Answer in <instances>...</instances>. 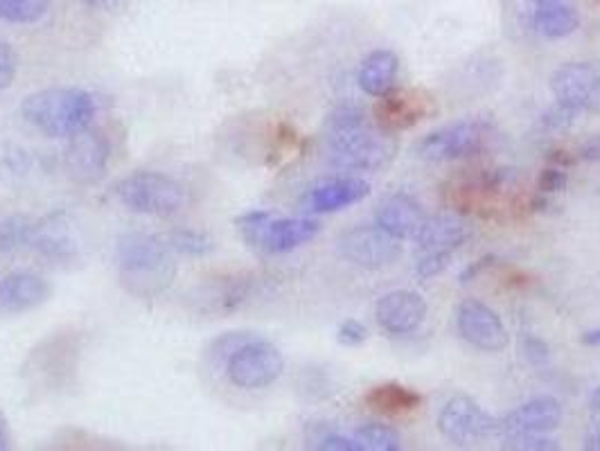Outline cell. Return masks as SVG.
Masks as SVG:
<instances>
[{"label": "cell", "instance_id": "obj_32", "mask_svg": "<svg viewBox=\"0 0 600 451\" xmlns=\"http://www.w3.org/2000/svg\"><path fill=\"white\" fill-rule=\"evenodd\" d=\"M314 447L323 449V451H361V444L354 438H348L341 433L320 436V438H316Z\"/></svg>", "mask_w": 600, "mask_h": 451}, {"label": "cell", "instance_id": "obj_20", "mask_svg": "<svg viewBox=\"0 0 600 451\" xmlns=\"http://www.w3.org/2000/svg\"><path fill=\"white\" fill-rule=\"evenodd\" d=\"M400 73V59L391 51H375L361 62L357 81L366 96L384 98L395 88Z\"/></svg>", "mask_w": 600, "mask_h": 451}, {"label": "cell", "instance_id": "obj_29", "mask_svg": "<svg viewBox=\"0 0 600 451\" xmlns=\"http://www.w3.org/2000/svg\"><path fill=\"white\" fill-rule=\"evenodd\" d=\"M19 73V57L8 43L0 41V94L8 90Z\"/></svg>", "mask_w": 600, "mask_h": 451}, {"label": "cell", "instance_id": "obj_38", "mask_svg": "<svg viewBox=\"0 0 600 451\" xmlns=\"http://www.w3.org/2000/svg\"><path fill=\"white\" fill-rule=\"evenodd\" d=\"M580 158H585V161H598L600 158V135H598V139L587 141L580 147Z\"/></svg>", "mask_w": 600, "mask_h": 451}, {"label": "cell", "instance_id": "obj_18", "mask_svg": "<svg viewBox=\"0 0 600 451\" xmlns=\"http://www.w3.org/2000/svg\"><path fill=\"white\" fill-rule=\"evenodd\" d=\"M470 238V226L456 215H436L423 221L415 242L423 253H454Z\"/></svg>", "mask_w": 600, "mask_h": 451}, {"label": "cell", "instance_id": "obj_22", "mask_svg": "<svg viewBox=\"0 0 600 451\" xmlns=\"http://www.w3.org/2000/svg\"><path fill=\"white\" fill-rule=\"evenodd\" d=\"M366 402L382 414L400 416L413 411L415 406H421L423 397L421 393H415L402 384H382L366 395Z\"/></svg>", "mask_w": 600, "mask_h": 451}, {"label": "cell", "instance_id": "obj_12", "mask_svg": "<svg viewBox=\"0 0 600 451\" xmlns=\"http://www.w3.org/2000/svg\"><path fill=\"white\" fill-rule=\"evenodd\" d=\"M550 90L560 105L585 109L600 90V62H569L550 77Z\"/></svg>", "mask_w": 600, "mask_h": 451}, {"label": "cell", "instance_id": "obj_11", "mask_svg": "<svg viewBox=\"0 0 600 451\" xmlns=\"http://www.w3.org/2000/svg\"><path fill=\"white\" fill-rule=\"evenodd\" d=\"M109 165V143L94 129L73 135L66 150V169L73 180L84 186L98 184Z\"/></svg>", "mask_w": 600, "mask_h": 451}, {"label": "cell", "instance_id": "obj_41", "mask_svg": "<svg viewBox=\"0 0 600 451\" xmlns=\"http://www.w3.org/2000/svg\"><path fill=\"white\" fill-rule=\"evenodd\" d=\"M8 442H10V438H8V431H6L3 422H0V451H3V449H8Z\"/></svg>", "mask_w": 600, "mask_h": 451}, {"label": "cell", "instance_id": "obj_16", "mask_svg": "<svg viewBox=\"0 0 600 451\" xmlns=\"http://www.w3.org/2000/svg\"><path fill=\"white\" fill-rule=\"evenodd\" d=\"M423 221H425L423 206L404 193L386 197L375 212V223L397 240L415 238V233L421 231Z\"/></svg>", "mask_w": 600, "mask_h": 451}, {"label": "cell", "instance_id": "obj_26", "mask_svg": "<svg viewBox=\"0 0 600 451\" xmlns=\"http://www.w3.org/2000/svg\"><path fill=\"white\" fill-rule=\"evenodd\" d=\"M34 233V223L23 219V217H14L10 221H6L0 226V251H14L21 244H28L32 240Z\"/></svg>", "mask_w": 600, "mask_h": 451}, {"label": "cell", "instance_id": "obj_30", "mask_svg": "<svg viewBox=\"0 0 600 451\" xmlns=\"http://www.w3.org/2000/svg\"><path fill=\"white\" fill-rule=\"evenodd\" d=\"M580 111L582 109H578V107H569V105H560L558 102L550 111L544 113L542 124L546 129H567V127L574 124V120L580 116Z\"/></svg>", "mask_w": 600, "mask_h": 451}, {"label": "cell", "instance_id": "obj_34", "mask_svg": "<svg viewBox=\"0 0 600 451\" xmlns=\"http://www.w3.org/2000/svg\"><path fill=\"white\" fill-rule=\"evenodd\" d=\"M522 348H524V356L531 361L533 366H542L548 361L550 350H548L546 341H542L539 337H524Z\"/></svg>", "mask_w": 600, "mask_h": 451}, {"label": "cell", "instance_id": "obj_21", "mask_svg": "<svg viewBox=\"0 0 600 451\" xmlns=\"http://www.w3.org/2000/svg\"><path fill=\"white\" fill-rule=\"evenodd\" d=\"M533 28L546 38H565L580 28V16L571 6V0L546 3L533 8Z\"/></svg>", "mask_w": 600, "mask_h": 451}, {"label": "cell", "instance_id": "obj_33", "mask_svg": "<svg viewBox=\"0 0 600 451\" xmlns=\"http://www.w3.org/2000/svg\"><path fill=\"white\" fill-rule=\"evenodd\" d=\"M368 339V330L363 323L350 319V321H343L339 326V332H337V341L341 345H348V348H354V345H361L363 341Z\"/></svg>", "mask_w": 600, "mask_h": 451}, {"label": "cell", "instance_id": "obj_1", "mask_svg": "<svg viewBox=\"0 0 600 451\" xmlns=\"http://www.w3.org/2000/svg\"><path fill=\"white\" fill-rule=\"evenodd\" d=\"M323 143L330 163L343 172H378L397 152L395 135L357 107H339L328 116Z\"/></svg>", "mask_w": 600, "mask_h": 451}, {"label": "cell", "instance_id": "obj_9", "mask_svg": "<svg viewBox=\"0 0 600 451\" xmlns=\"http://www.w3.org/2000/svg\"><path fill=\"white\" fill-rule=\"evenodd\" d=\"M402 240L389 235L380 226H357L339 238V253L354 266L382 268L402 255Z\"/></svg>", "mask_w": 600, "mask_h": 451}, {"label": "cell", "instance_id": "obj_2", "mask_svg": "<svg viewBox=\"0 0 600 451\" xmlns=\"http://www.w3.org/2000/svg\"><path fill=\"white\" fill-rule=\"evenodd\" d=\"M116 266L120 285L135 298H159L176 278V253L150 233H129L118 240Z\"/></svg>", "mask_w": 600, "mask_h": 451}, {"label": "cell", "instance_id": "obj_25", "mask_svg": "<svg viewBox=\"0 0 600 451\" xmlns=\"http://www.w3.org/2000/svg\"><path fill=\"white\" fill-rule=\"evenodd\" d=\"M167 244L174 249V253L190 255V257H201L215 251V240L208 233L193 231V229H181L170 233Z\"/></svg>", "mask_w": 600, "mask_h": 451}, {"label": "cell", "instance_id": "obj_40", "mask_svg": "<svg viewBox=\"0 0 600 451\" xmlns=\"http://www.w3.org/2000/svg\"><path fill=\"white\" fill-rule=\"evenodd\" d=\"M589 406H591V411H593L596 416H600V386L593 388V393H591V397H589Z\"/></svg>", "mask_w": 600, "mask_h": 451}, {"label": "cell", "instance_id": "obj_35", "mask_svg": "<svg viewBox=\"0 0 600 451\" xmlns=\"http://www.w3.org/2000/svg\"><path fill=\"white\" fill-rule=\"evenodd\" d=\"M492 264H494V255H486V257H481L479 262L470 264V266L463 271V274H460V285H468V283L477 280V278L483 274V271H486L488 266H492Z\"/></svg>", "mask_w": 600, "mask_h": 451}, {"label": "cell", "instance_id": "obj_5", "mask_svg": "<svg viewBox=\"0 0 600 451\" xmlns=\"http://www.w3.org/2000/svg\"><path fill=\"white\" fill-rule=\"evenodd\" d=\"M238 229L249 246L281 255L312 242L320 231V223L309 217H273L266 210H249L238 217Z\"/></svg>", "mask_w": 600, "mask_h": 451}, {"label": "cell", "instance_id": "obj_31", "mask_svg": "<svg viewBox=\"0 0 600 451\" xmlns=\"http://www.w3.org/2000/svg\"><path fill=\"white\" fill-rule=\"evenodd\" d=\"M567 172H563L560 167H548L539 174V180H537V188L542 195H553V193H560L567 188Z\"/></svg>", "mask_w": 600, "mask_h": 451}, {"label": "cell", "instance_id": "obj_37", "mask_svg": "<svg viewBox=\"0 0 600 451\" xmlns=\"http://www.w3.org/2000/svg\"><path fill=\"white\" fill-rule=\"evenodd\" d=\"M81 3L100 12H118L122 8V0H81Z\"/></svg>", "mask_w": 600, "mask_h": 451}, {"label": "cell", "instance_id": "obj_24", "mask_svg": "<svg viewBox=\"0 0 600 451\" xmlns=\"http://www.w3.org/2000/svg\"><path fill=\"white\" fill-rule=\"evenodd\" d=\"M51 8V0H0V21L8 23H36Z\"/></svg>", "mask_w": 600, "mask_h": 451}, {"label": "cell", "instance_id": "obj_14", "mask_svg": "<svg viewBox=\"0 0 600 451\" xmlns=\"http://www.w3.org/2000/svg\"><path fill=\"white\" fill-rule=\"evenodd\" d=\"M375 316L380 328L389 334H408L425 321L427 302L421 294L397 289L380 298Z\"/></svg>", "mask_w": 600, "mask_h": 451}, {"label": "cell", "instance_id": "obj_8", "mask_svg": "<svg viewBox=\"0 0 600 451\" xmlns=\"http://www.w3.org/2000/svg\"><path fill=\"white\" fill-rule=\"evenodd\" d=\"M488 127L481 120H458L445 124L415 145V154L429 163H449L474 156L483 150Z\"/></svg>", "mask_w": 600, "mask_h": 451}, {"label": "cell", "instance_id": "obj_13", "mask_svg": "<svg viewBox=\"0 0 600 451\" xmlns=\"http://www.w3.org/2000/svg\"><path fill=\"white\" fill-rule=\"evenodd\" d=\"M563 420V406L558 399L548 395L535 397L520 409L501 418V438L531 436V433H550L556 431Z\"/></svg>", "mask_w": 600, "mask_h": 451}, {"label": "cell", "instance_id": "obj_36", "mask_svg": "<svg viewBox=\"0 0 600 451\" xmlns=\"http://www.w3.org/2000/svg\"><path fill=\"white\" fill-rule=\"evenodd\" d=\"M582 447H585L587 451H600V416H598V420H593V422L587 427Z\"/></svg>", "mask_w": 600, "mask_h": 451}, {"label": "cell", "instance_id": "obj_15", "mask_svg": "<svg viewBox=\"0 0 600 451\" xmlns=\"http://www.w3.org/2000/svg\"><path fill=\"white\" fill-rule=\"evenodd\" d=\"M53 298V285L43 276L19 271L0 280V314L21 316Z\"/></svg>", "mask_w": 600, "mask_h": 451}, {"label": "cell", "instance_id": "obj_6", "mask_svg": "<svg viewBox=\"0 0 600 451\" xmlns=\"http://www.w3.org/2000/svg\"><path fill=\"white\" fill-rule=\"evenodd\" d=\"M223 369L233 386L242 391H260L281 380L285 359L279 348L255 334L223 359Z\"/></svg>", "mask_w": 600, "mask_h": 451}, {"label": "cell", "instance_id": "obj_27", "mask_svg": "<svg viewBox=\"0 0 600 451\" xmlns=\"http://www.w3.org/2000/svg\"><path fill=\"white\" fill-rule=\"evenodd\" d=\"M503 447L515 449V451H550V449H558V442L548 433H531V436L503 438Z\"/></svg>", "mask_w": 600, "mask_h": 451}, {"label": "cell", "instance_id": "obj_10", "mask_svg": "<svg viewBox=\"0 0 600 451\" xmlns=\"http://www.w3.org/2000/svg\"><path fill=\"white\" fill-rule=\"evenodd\" d=\"M456 326L460 337L483 352H501L508 345V332L499 314L479 300L458 305Z\"/></svg>", "mask_w": 600, "mask_h": 451}, {"label": "cell", "instance_id": "obj_23", "mask_svg": "<svg viewBox=\"0 0 600 451\" xmlns=\"http://www.w3.org/2000/svg\"><path fill=\"white\" fill-rule=\"evenodd\" d=\"M354 440L361 444V451H400L402 438L395 429L380 425V422H368L354 431Z\"/></svg>", "mask_w": 600, "mask_h": 451}, {"label": "cell", "instance_id": "obj_3", "mask_svg": "<svg viewBox=\"0 0 600 451\" xmlns=\"http://www.w3.org/2000/svg\"><path fill=\"white\" fill-rule=\"evenodd\" d=\"M98 113L96 100L81 88L57 86L43 88L28 96L21 105V116L36 131L51 139H73L90 127Z\"/></svg>", "mask_w": 600, "mask_h": 451}, {"label": "cell", "instance_id": "obj_7", "mask_svg": "<svg viewBox=\"0 0 600 451\" xmlns=\"http://www.w3.org/2000/svg\"><path fill=\"white\" fill-rule=\"evenodd\" d=\"M438 431L451 444H474L490 438H501V418L490 416L481 406L468 397H451L438 414Z\"/></svg>", "mask_w": 600, "mask_h": 451}, {"label": "cell", "instance_id": "obj_42", "mask_svg": "<svg viewBox=\"0 0 600 451\" xmlns=\"http://www.w3.org/2000/svg\"><path fill=\"white\" fill-rule=\"evenodd\" d=\"M528 3L533 8H537V6H546V3H563V0H528Z\"/></svg>", "mask_w": 600, "mask_h": 451}, {"label": "cell", "instance_id": "obj_4", "mask_svg": "<svg viewBox=\"0 0 600 451\" xmlns=\"http://www.w3.org/2000/svg\"><path fill=\"white\" fill-rule=\"evenodd\" d=\"M113 195L127 210L156 219L176 217L188 206V190L163 172H131L113 186Z\"/></svg>", "mask_w": 600, "mask_h": 451}, {"label": "cell", "instance_id": "obj_39", "mask_svg": "<svg viewBox=\"0 0 600 451\" xmlns=\"http://www.w3.org/2000/svg\"><path fill=\"white\" fill-rule=\"evenodd\" d=\"M580 341H582L585 345H589V348H600V328H598V330H587V332H582Z\"/></svg>", "mask_w": 600, "mask_h": 451}, {"label": "cell", "instance_id": "obj_28", "mask_svg": "<svg viewBox=\"0 0 600 451\" xmlns=\"http://www.w3.org/2000/svg\"><path fill=\"white\" fill-rule=\"evenodd\" d=\"M449 264H451V253H423L418 257V266H415V271H418V276L423 280H432L445 274V268Z\"/></svg>", "mask_w": 600, "mask_h": 451}, {"label": "cell", "instance_id": "obj_19", "mask_svg": "<svg viewBox=\"0 0 600 451\" xmlns=\"http://www.w3.org/2000/svg\"><path fill=\"white\" fill-rule=\"evenodd\" d=\"M427 105H429V100H423V94L393 88L389 96L380 98V105L375 109V118L386 131L395 133L400 129H408L418 120H423V116L429 111Z\"/></svg>", "mask_w": 600, "mask_h": 451}, {"label": "cell", "instance_id": "obj_17", "mask_svg": "<svg viewBox=\"0 0 600 451\" xmlns=\"http://www.w3.org/2000/svg\"><path fill=\"white\" fill-rule=\"evenodd\" d=\"M368 193H371V186H368L363 178H357V176L332 178V180H326V184L316 186L314 190H309L305 206L309 212H318V215L320 212H339V210L366 199Z\"/></svg>", "mask_w": 600, "mask_h": 451}]
</instances>
